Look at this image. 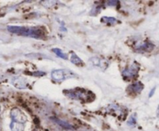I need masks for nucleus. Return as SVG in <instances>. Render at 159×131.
I'll use <instances>...</instances> for the list:
<instances>
[{"instance_id": "obj_1", "label": "nucleus", "mask_w": 159, "mask_h": 131, "mask_svg": "<svg viewBox=\"0 0 159 131\" xmlns=\"http://www.w3.org/2000/svg\"><path fill=\"white\" fill-rule=\"evenodd\" d=\"M7 29L9 32L12 33L17 34L19 35L23 36L32 37V38H41L43 33L41 29L37 28H29L25 26H7Z\"/></svg>"}, {"instance_id": "obj_2", "label": "nucleus", "mask_w": 159, "mask_h": 131, "mask_svg": "<svg viewBox=\"0 0 159 131\" xmlns=\"http://www.w3.org/2000/svg\"><path fill=\"white\" fill-rule=\"evenodd\" d=\"M11 118L12 123L10 124V129L12 131H23V123L26 122V117L24 113L17 108H14L11 111Z\"/></svg>"}, {"instance_id": "obj_3", "label": "nucleus", "mask_w": 159, "mask_h": 131, "mask_svg": "<svg viewBox=\"0 0 159 131\" xmlns=\"http://www.w3.org/2000/svg\"><path fill=\"white\" fill-rule=\"evenodd\" d=\"M138 69H139V66L138 65L134 64L130 66V68H127L125 70H124L123 75L127 77V78H132V77H134L135 76H137Z\"/></svg>"}, {"instance_id": "obj_4", "label": "nucleus", "mask_w": 159, "mask_h": 131, "mask_svg": "<svg viewBox=\"0 0 159 131\" xmlns=\"http://www.w3.org/2000/svg\"><path fill=\"white\" fill-rule=\"evenodd\" d=\"M12 83L18 89H25L26 87V82L21 77H15L14 79H12Z\"/></svg>"}, {"instance_id": "obj_5", "label": "nucleus", "mask_w": 159, "mask_h": 131, "mask_svg": "<svg viewBox=\"0 0 159 131\" xmlns=\"http://www.w3.org/2000/svg\"><path fill=\"white\" fill-rule=\"evenodd\" d=\"M51 76L54 80H63L65 77V71L62 69H56L51 72Z\"/></svg>"}, {"instance_id": "obj_6", "label": "nucleus", "mask_w": 159, "mask_h": 131, "mask_svg": "<svg viewBox=\"0 0 159 131\" xmlns=\"http://www.w3.org/2000/svg\"><path fill=\"white\" fill-rule=\"evenodd\" d=\"M155 47V45L152 44L150 42H146L144 44L138 47V51L140 52H151Z\"/></svg>"}, {"instance_id": "obj_7", "label": "nucleus", "mask_w": 159, "mask_h": 131, "mask_svg": "<svg viewBox=\"0 0 159 131\" xmlns=\"http://www.w3.org/2000/svg\"><path fill=\"white\" fill-rule=\"evenodd\" d=\"M144 88V85L141 83V82H138L136 83H134L131 86H130L129 89H130V90L134 91V92H140Z\"/></svg>"}, {"instance_id": "obj_8", "label": "nucleus", "mask_w": 159, "mask_h": 131, "mask_svg": "<svg viewBox=\"0 0 159 131\" xmlns=\"http://www.w3.org/2000/svg\"><path fill=\"white\" fill-rule=\"evenodd\" d=\"M54 120L56 122V123H58L60 126H61L62 127L65 128V129H74V128H73V126H71L70 123H67V122L63 121V120H58V119H57V118H54Z\"/></svg>"}, {"instance_id": "obj_9", "label": "nucleus", "mask_w": 159, "mask_h": 131, "mask_svg": "<svg viewBox=\"0 0 159 131\" xmlns=\"http://www.w3.org/2000/svg\"><path fill=\"white\" fill-rule=\"evenodd\" d=\"M71 63H74L75 65H77V66H80V65H82V61L75 53L73 52L72 55H71Z\"/></svg>"}, {"instance_id": "obj_10", "label": "nucleus", "mask_w": 159, "mask_h": 131, "mask_svg": "<svg viewBox=\"0 0 159 131\" xmlns=\"http://www.w3.org/2000/svg\"><path fill=\"white\" fill-rule=\"evenodd\" d=\"M53 52H54L58 57H61V58L64 59H68V55L65 53H64L63 51L61 50L60 49H57V48L53 49Z\"/></svg>"}, {"instance_id": "obj_11", "label": "nucleus", "mask_w": 159, "mask_h": 131, "mask_svg": "<svg viewBox=\"0 0 159 131\" xmlns=\"http://www.w3.org/2000/svg\"><path fill=\"white\" fill-rule=\"evenodd\" d=\"M102 21H104L105 23H116V20L114 18H110V17H103V18H102Z\"/></svg>"}, {"instance_id": "obj_12", "label": "nucleus", "mask_w": 159, "mask_h": 131, "mask_svg": "<svg viewBox=\"0 0 159 131\" xmlns=\"http://www.w3.org/2000/svg\"><path fill=\"white\" fill-rule=\"evenodd\" d=\"M155 87L154 88V89H152V91H151L150 93H149V97H152V96H153V94L155 93Z\"/></svg>"}, {"instance_id": "obj_13", "label": "nucleus", "mask_w": 159, "mask_h": 131, "mask_svg": "<svg viewBox=\"0 0 159 131\" xmlns=\"http://www.w3.org/2000/svg\"><path fill=\"white\" fill-rule=\"evenodd\" d=\"M158 115H159V106H158Z\"/></svg>"}]
</instances>
